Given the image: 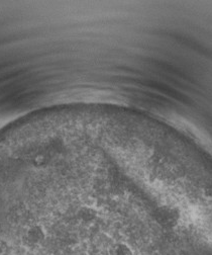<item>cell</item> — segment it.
<instances>
[{
    "instance_id": "1",
    "label": "cell",
    "mask_w": 212,
    "mask_h": 255,
    "mask_svg": "<svg viewBox=\"0 0 212 255\" xmlns=\"http://www.w3.org/2000/svg\"><path fill=\"white\" fill-rule=\"evenodd\" d=\"M111 255H133V252L127 245L118 244L111 249Z\"/></svg>"
}]
</instances>
